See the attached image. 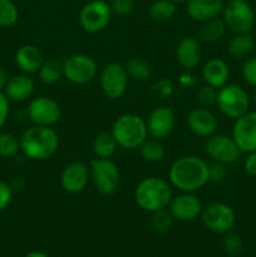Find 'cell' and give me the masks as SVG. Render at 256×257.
I'll use <instances>...</instances> for the list:
<instances>
[{
    "instance_id": "cell-1",
    "label": "cell",
    "mask_w": 256,
    "mask_h": 257,
    "mask_svg": "<svg viewBox=\"0 0 256 257\" xmlns=\"http://www.w3.org/2000/svg\"><path fill=\"white\" fill-rule=\"evenodd\" d=\"M168 180L181 192L195 193L210 182L208 165L197 156H183L171 165Z\"/></svg>"
},
{
    "instance_id": "cell-2",
    "label": "cell",
    "mask_w": 256,
    "mask_h": 257,
    "mask_svg": "<svg viewBox=\"0 0 256 257\" xmlns=\"http://www.w3.org/2000/svg\"><path fill=\"white\" fill-rule=\"evenodd\" d=\"M59 148V136L52 127L37 125L28 128L20 137V150L32 161H44Z\"/></svg>"
},
{
    "instance_id": "cell-3",
    "label": "cell",
    "mask_w": 256,
    "mask_h": 257,
    "mask_svg": "<svg viewBox=\"0 0 256 257\" xmlns=\"http://www.w3.org/2000/svg\"><path fill=\"white\" fill-rule=\"evenodd\" d=\"M135 201L146 212L165 210L172 201V190L167 181L160 177H147L135 190Z\"/></svg>"
},
{
    "instance_id": "cell-4",
    "label": "cell",
    "mask_w": 256,
    "mask_h": 257,
    "mask_svg": "<svg viewBox=\"0 0 256 257\" xmlns=\"http://www.w3.org/2000/svg\"><path fill=\"white\" fill-rule=\"evenodd\" d=\"M118 143L123 150H138L140 146L147 140V123L141 115L135 113H124L113 122L112 131Z\"/></svg>"
},
{
    "instance_id": "cell-5",
    "label": "cell",
    "mask_w": 256,
    "mask_h": 257,
    "mask_svg": "<svg viewBox=\"0 0 256 257\" xmlns=\"http://www.w3.org/2000/svg\"><path fill=\"white\" fill-rule=\"evenodd\" d=\"M90 180L99 193L110 196L118 190L120 183V173L117 163L110 158H97L90 161Z\"/></svg>"
},
{
    "instance_id": "cell-6",
    "label": "cell",
    "mask_w": 256,
    "mask_h": 257,
    "mask_svg": "<svg viewBox=\"0 0 256 257\" xmlns=\"http://www.w3.org/2000/svg\"><path fill=\"white\" fill-rule=\"evenodd\" d=\"M216 104L223 115L236 119L248 112L250 98L246 90L240 85L225 84L218 89Z\"/></svg>"
},
{
    "instance_id": "cell-7",
    "label": "cell",
    "mask_w": 256,
    "mask_h": 257,
    "mask_svg": "<svg viewBox=\"0 0 256 257\" xmlns=\"http://www.w3.org/2000/svg\"><path fill=\"white\" fill-rule=\"evenodd\" d=\"M223 23L235 34L250 33L255 27V13L246 0H230L223 5Z\"/></svg>"
},
{
    "instance_id": "cell-8",
    "label": "cell",
    "mask_w": 256,
    "mask_h": 257,
    "mask_svg": "<svg viewBox=\"0 0 256 257\" xmlns=\"http://www.w3.org/2000/svg\"><path fill=\"white\" fill-rule=\"evenodd\" d=\"M64 78L75 85H84L92 82L98 72L97 63L90 55L77 53L63 62Z\"/></svg>"
},
{
    "instance_id": "cell-9",
    "label": "cell",
    "mask_w": 256,
    "mask_h": 257,
    "mask_svg": "<svg viewBox=\"0 0 256 257\" xmlns=\"http://www.w3.org/2000/svg\"><path fill=\"white\" fill-rule=\"evenodd\" d=\"M112 8L104 0H92L82 8L79 13V24L85 32L99 33L109 25L112 19Z\"/></svg>"
},
{
    "instance_id": "cell-10",
    "label": "cell",
    "mask_w": 256,
    "mask_h": 257,
    "mask_svg": "<svg viewBox=\"0 0 256 257\" xmlns=\"http://www.w3.org/2000/svg\"><path fill=\"white\" fill-rule=\"evenodd\" d=\"M201 220L206 228L215 233H227L236 222L235 211L223 202H213L202 208Z\"/></svg>"
},
{
    "instance_id": "cell-11",
    "label": "cell",
    "mask_w": 256,
    "mask_h": 257,
    "mask_svg": "<svg viewBox=\"0 0 256 257\" xmlns=\"http://www.w3.org/2000/svg\"><path fill=\"white\" fill-rule=\"evenodd\" d=\"M62 114L63 110L60 104L50 97H35L28 105V117L37 125L52 127L59 122Z\"/></svg>"
},
{
    "instance_id": "cell-12",
    "label": "cell",
    "mask_w": 256,
    "mask_h": 257,
    "mask_svg": "<svg viewBox=\"0 0 256 257\" xmlns=\"http://www.w3.org/2000/svg\"><path fill=\"white\" fill-rule=\"evenodd\" d=\"M205 151L213 162L221 165H232L237 162L241 151L232 137L225 135H212L205 143Z\"/></svg>"
},
{
    "instance_id": "cell-13",
    "label": "cell",
    "mask_w": 256,
    "mask_h": 257,
    "mask_svg": "<svg viewBox=\"0 0 256 257\" xmlns=\"http://www.w3.org/2000/svg\"><path fill=\"white\" fill-rule=\"evenodd\" d=\"M128 74L124 65L119 63H109L100 73V88L109 99H119L128 87Z\"/></svg>"
},
{
    "instance_id": "cell-14",
    "label": "cell",
    "mask_w": 256,
    "mask_h": 257,
    "mask_svg": "<svg viewBox=\"0 0 256 257\" xmlns=\"http://www.w3.org/2000/svg\"><path fill=\"white\" fill-rule=\"evenodd\" d=\"M232 138L241 152L256 151V112H246L236 118L232 127Z\"/></svg>"
},
{
    "instance_id": "cell-15",
    "label": "cell",
    "mask_w": 256,
    "mask_h": 257,
    "mask_svg": "<svg viewBox=\"0 0 256 257\" xmlns=\"http://www.w3.org/2000/svg\"><path fill=\"white\" fill-rule=\"evenodd\" d=\"M146 123H147L148 135L152 138H155V140L161 141L163 138L168 137L172 133L173 128H175V112L170 107L161 105V107L155 108L148 114Z\"/></svg>"
},
{
    "instance_id": "cell-16",
    "label": "cell",
    "mask_w": 256,
    "mask_h": 257,
    "mask_svg": "<svg viewBox=\"0 0 256 257\" xmlns=\"http://www.w3.org/2000/svg\"><path fill=\"white\" fill-rule=\"evenodd\" d=\"M90 180L89 167L85 163L72 162L63 170L60 176V186L63 190L70 195L83 192Z\"/></svg>"
},
{
    "instance_id": "cell-17",
    "label": "cell",
    "mask_w": 256,
    "mask_h": 257,
    "mask_svg": "<svg viewBox=\"0 0 256 257\" xmlns=\"http://www.w3.org/2000/svg\"><path fill=\"white\" fill-rule=\"evenodd\" d=\"M168 208L175 220L190 222L200 217L203 207L197 196L190 192H182L181 195L172 197Z\"/></svg>"
},
{
    "instance_id": "cell-18",
    "label": "cell",
    "mask_w": 256,
    "mask_h": 257,
    "mask_svg": "<svg viewBox=\"0 0 256 257\" xmlns=\"http://www.w3.org/2000/svg\"><path fill=\"white\" fill-rule=\"evenodd\" d=\"M186 122L193 135L202 138H208L210 136L215 135L217 128V119L215 114L205 107L195 108L191 110L187 114Z\"/></svg>"
},
{
    "instance_id": "cell-19",
    "label": "cell",
    "mask_w": 256,
    "mask_h": 257,
    "mask_svg": "<svg viewBox=\"0 0 256 257\" xmlns=\"http://www.w3.org/2000/svg\"><path fill=\"white\" fill-rule=\"evenodd\" d=\"M202 58L201 42L193 35H187L178 42L176 48V60L185 69H193L197 67Z\"/></svg>"
},
{
    "instance_id": "cell-20",
    "label": "cell",
    "mask_w": 256,
    "mask_h": 257,
    "mask_svg": "<svg viewBox=\"0 0 256 257\" xmlns=\"http://www.w3.org/2000/svg\"><path fill=\"white\" fill-rule=\"evenodd\" d=\"M44 63V57L40 49L35 45H22L15 53V64L25 74H34L39 72Z\"/></svg>"
},
{
    "instance_id": "cell-21",
    "label": "cell",
    "mask_w": 256,
    "mask_h": 257,
    "mask_svg": "<svg viewBox=\"0 0 256 257\" xmlns=\"http://www.w3.org/2000/svg\"><path fill=\"white\" fill-rule=\"evenodd\" d=\"M188 15L198 23L217 18L223 10L222 0H187Z\"/></svg>"
},
{
    "instance_id": "cell-22",
    "label": "cell",
    "mask_w": 256,
    "mask_h": 257,
    "mask_svg": "<svg viewBox=\"0 0 256 257\" xmlns=\"http://www.w3.org/2000/svg\"><path fill=\"white\" fill-rule=\"evenodd\" d=\"M35 89V83L29 74H17L9 78L4 89V94L13 102H23L32 97Z\"/></svg>"
},
{
    "instance_id": "cell-23",
    "label": "cell",
    "mask_w": 256,
    "mask_h": 257,
    "mask_svg": "<svg viewBox=\"0 0 256 257\" xmlns=\"http://www.w3.org/2000/svg\"><path fill=\"white\" fill-rule=\"evenodd\" d=\"M202 77L206 84L220 89L223 85L227 84L230 77V69L225 60L220 58H212L205 64L202 69Z\"/></svg>"
},
{
    "instance_id": "cell-24",
    "label": "cell",
    "mask_w": 256,
    "mask_h": 257,
    "mask_svg": "<svg viewBox=\"0 0 256 257\" xmlns=\"http://www.w3.org/2000/svg\"><path fill=\"white\" fill-rule=\"evenodd\" d=\"M255 47V39L250 33L235 34L228 42V54L235 59H246L252 53Z\"/></svg>"
},
{
    "instance_id": "cell-25",
    "label": "cell",
    "mask_w": 256,
    "mask_h": 257,
    "mask_svg": "<svg viewBox=\"0 0 256 257\" xmlns=\"http://www.w3.org/2000/svg\"><path fill=\"white\" fill-rule=\"evenodd\" d=\"M118 147L112 132H100L95 136L93 141V152L97 158H112Z\"/></svg>"
},
{
    "instance_id": "cell-26",
    "label": "cell",
    "mask_w": 256,
    "mask_h": 257,
    "mask_svg": "<svg viewBox=\"0 0 256 257\" xmlns=\"http://www.w3.org/2000/svg\"><path fill=\"white\" fill-rule=\"evenodd\" d=\"M226 32V25L222 19L213 18V19L203 22L198 29V40L205 43H213L221 39Z\"/></svg>"
},
{
    "instance_id": "cell-27",
    "label": "cell",
    "mask_w": 256,
    "mask_h": 257,
    "mask_svg": "<svg viewBox=\"0 0 256 257\" xmlns=\"http://www.w3.org/2000/svg\"><path fill=\"white\" fill-rule=\"evenodd\" d=\"M38 74L39 79L45 84H55L64 77L63 62L59 59L44 60Z\"/></svg>"
},
{
    "instance_id": "cell-28",
    "label": "cell",
    "mask_w": 256,
    "mask_h": 257,
    "mask_svg": "<svg viewBox=\"0 0 256 257\" xmlns=\"http://www.w3.org/2000/svg\"><path fill=\"white\" fill-rule=\"evenodd\" d=\"M140 155L146 162L148 163H158L162 162L166 157V148L161 143L160 140H146L140 146Z\"/></svg>"
},
{
    "instance_id": "cell-29",
    "label": "cell",
    "mask_w": 256,
    "mask_h": 257,
    "mask_svg": "<svg viewBox=\"0 0 256 257\" xmlns=\"http://www.w3.org/2000/svg\"><path fill=\"white\" fill-rule=\"evenodd\" d=\"M124 68L128 77L132 78L133 80H137V82H146L152 75V68H151L150 63L146 62L145 59H141V58L128 59L125 62Z\"/></svg>"
},
{
    "instance_id": "cell-30",
    "label": "cell",
    "mask_w": 256,
    "mask_h": 257,
    "mask_svg": "<svg viewBox=\"0 0 256 257\" xmlns=\"http://www.w3.org/2000/svg\"><path fill=\"white\" fill-rule=\"evenodd\" d=\"M176 7L170 0H157L150 8V18L156 23H167L175 17Z\"/></svg>"
},
{
    "instance_id": "cell-31",
    "label": "cell",
    "mask_w": 256,
    "mask_h": 257,
    "mask_svg": "<svg viewBox=\"0 0 256 257\" xmlns=\"http://www.w3.org/2000/svg\"><path fill=\"white\" fill-rule=\"evenodd\" d=\"M19 19V10L12 0H0V27H13Z\"/></svg>"
},
{
    "instance_id": "cell-32",
    "label": "cell",
    "mask_w": 256,
    "mask_h": 257,
    "mask_svg": "<svg viewBox=\"0 0 256 257\" xmlns=\"http://www.w3.org/2000/svg\"><path fill=\"white\" fill-rule=\"evenodd\" d=\"M20 151V140L12 133L0 135V157H14Z\"/></svg>"
},
{
    "instance_id": "cell-33",
    "label": "cell",
    "mask_w": 256,
    "mask_h": 257,
    "mask_svg": "<svg viewBox=\"0 0 256 257\" xmlns=\"http://www.w3.org/2000/svg\"><path fill=\"white\" fill-rule=\"evenodd\" d=\"M173 220L175 218L172 217L170 211H167V208L165 210H160L157 212H153L152 215V227L156 232L158 233H166L172 228Z\"/></svg>"
},
{
    "instance_id": "cell-34",
    "label": "cell",
    "mask_w": 256,
    "mask_h": 257,
    "mask_svg": "<svg viewBox=\"0 0 256 257\" xmlns=\"http://www.w3.org/2000/svg\"><path fill=\"white\" fill-rule=\"evenodd\" d=\"M223 248L230 256H238L243 251V241L241 236L236 232H227L223 238Z\"/></svg>"
},
{
    "instance_id": "cell-35",
    "label": "cell",
    "mask_w": 256,
    "mask_h": 257,
    "mask_svg": "<svg viewBox=\"0 0 256 257\" xmlns=\"http://www.w3.org/2000/svg\"><path fill=\"white\" fill-rule=\"evenodd\" d=\"M217 92L218 89H216V88L211 87V85L208 84H205L196 92V99H197V102L200 103L202 107H211V105L216 104V100H217Z\"/></svg>"
},
{
    "instance_id": "cell-36",
    "label": "cell",
    "mask_w": 256,
    "mask_h": 257,
    "mask_svg": "<svg viewBox=\"0 0 256 257\" xmlns=\"http://www.w3.org/2000/svg\"><path fill=\"white\" fill-rule=\"evenodd\" d=\"M241 73L245 82L251 87L256 88V55L246 58L241 68Z\"/></svg>"
},
{
    "instance_id": "cell-37",
    "label": "cell",
    "mask_w": 256,
    "mask_h": 257,
    "mask_svg": "<svg viewBox=\"0 0 256 257\" xmlns=\"http://www.w3.org/2000/svg\"><path fill=\"white\" fill-rule=\"evenodd\" d=\"M110 8L118 15H130L135 10V0H112Z\"/></svg>"
},
{
    "instance_id": "cell-38",
    "label": "cell",
    "mask_w": 256,
    "mask_h": 257,
    "mask_svg": "<svg viewBox=\"0 0 256 257\" xmlns=\"http://www.w3.org/2000/svg\"><path fill=\"white\" fill-rule=\"evenodd\" d=\"M208 172H210V181L212 182H221L225 180L226 175H227L225 165L217 162H213L212 165L208 166Z\"/></svg>"
},
{
    "instance_id": "cell-39",
    "label": "cell",
    "mask_w": 256,
    "mask_h": 257,
    "mask_svg": "<svg viewBox=\"0 0 256 257\" xmlns=\"http://www.w3.org/2000/svg\"><path fill=\"white\" fill-rule=\"evenodd\" d=\"M13 198V190L8 183L0 181V212L10 205Z\"/></svg>"
},
{
    "instance_id": "cell-40",
    "label": "cell",
    "mask_w": 256,
    "mask_h": 257,
    "mask_svg": "<svg viewBox=\"0 0 256 257\" xmlns=\"http://www.w3.org/2000/svg\"><path fill=\"white\" fill-rule=\"evenodd\" d=\"M9 99L3 92H0V128L5 124L9 117Z\"/></svg>"
},
{
    "instance_id": "cell-41",
    "label": "cell",
    "mask_w": 256,
    "mask_h": 257,
    "mask_svg": "<svg viewBox=\"0 0 256 257\" xmlns=\"http://www.w3.org/2000/svg\"><path fill=\"white\" fill-rule=\"evenodd\" d=\"M245 171L252 177H256V151L250 152L246 157L245 163H243Z\"/></svg>"
},
{
    "instance_id": "cell-42",
    "label": "cell",
    "mask_w": 256,
    "mask_h": 257,
    "mask_svg": "<svg viewBox=\"0 0 256 257\" xmlns=\"http://www.w3.org/2000/svg\"><path fill=\"white\" fill-rule=\"evenodd\" d=\"M8 80H9V78H8L7 70L0 67V92H3L5 89V87L8 84Z\"/></svg>"
},
{
    "instance_id": "cell-43",
    "label": "cell",
    "mask_w": 256,
    "mask_h": 257,
    "mask_svg": "<svg viewBox=\"0 0 256 257\" xmlns=\"http://www.w3.org/2000/svg\"><path fill=\"white\" fill-rule=\"evenodd\" d=\"M24 257H49L47 253L42 252V251H32V252L27 253Z\"/></svg>"
},
{
    "instance_id": "cell-44",
    "label": "cell",
    "mask_w": 256,
    "mask_h": 257,
    "mask_svg": "<svg viewBox=\"0 0 256 257\" xmlns=\"http://www.w3.org/2000/svg\"><path fill=\"white\" fill-rule=\"evenodd\" d=\"M171 3H173V4H180V3H183V2H187V0H170Z\"/></svg>"
},
{
    "instance_id": "cell-45",
    "label": "cell",
    "mask_w": 256,
    "mask_h": 257,
    "mask_svg": "<svg viewBox=\"0 0 256 257\" xmlns=\"http://www.w3.org/2000/svg\"><path fill=\"white\" fill-rule=\"evenodd\" d=\"M252 98H253V102H255V104H256V88H255V92H253Z\"/></svg>"
}]
</instances>
